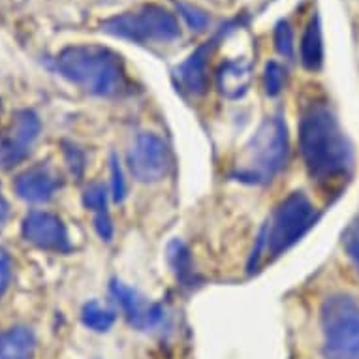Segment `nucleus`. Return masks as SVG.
<instances>
[{
    "instance_id": "412c9836",
    "label": "nucleus",
    "mask_w": 359,
    "mask_h": 359,
    "mask_svg": "<svg viewBox=\"0 0 359 359\" xmlns=\"http://www.w3.org/2000/svg\"><path fill=\"white\" fill-rule=\"evenodd\" d=\"M177 10H179L181 18L187 21V25H189L192 30L207 29V25H209V21H211L209 15H207L203 10H200V8H196V6H190V4H187V2H177Z\"/></svg>"
},
{
    "instance_id": "4be33fe9",
    "label": "nucleus",
    "mask_w": 359,
    "mask_h": 359,
    "mask_svg": "<svg viewBox=\"0 0 359 359\" xmlns=\"http://www.w3.org/2000/svg\"><path fill=\"white\" fill-rule=\"evenodd\" d=\"M111 196L115 203H123L126 198V183H124L123 168L115 154H111Z\"/></svg>"
},
{
    "instance_id": "b1692460",
    "label": "nucleus",
    "mask_w": 359,
    "mask_h": 359,
    "mask_svg": "<svg viewBox=\"0 0 359 359\" xmlns=\"http://www.w3.org/2000/svg\"><path fill=\"white\" fill-rule=\"evenodd\" d=\"M65 154H66V160H68V165H70L72 173L77 177L81 175L83 168H85V156H83L81 151H79L77 147H74V145H66Z\"/></svg>"
},
{
    "instance_id": "f3484780",
    "label": "nucleus",
    "mask_w": 359,
    "mask_h": 359,
    "mask_svg": "<svg viewBox=\"0 0 359 359\" xmlns=\"http://www.w3.org/2000/svg\"><path fill=\"white\" fill-rule=\"evenodd\" d=\"M168 259H170L171 269L175 271V277L183 288H196L200 284V278L194 271L192 256L189 248L181 241H171L168 247Z\"/></svg>"
},
{
    "instance_id": "39448f33",
    "label": "nucleus",
    "mask_w": 359,
    "mask_h": 359,
    "mask_svg": "<svg viewBox=\"0 0 359 359\" xmlns=\"http://www.w3.org/2000/svg\"><path fill=\"white\" fill-rule=\"evenodd\" d=\"M325 359H359V303L352 295H330L320 311Z\"/></svg>"
},
{
    "instance_id": "423d86ee",
    "label": "nucleus",
    "mask_w": 359,
    "mask_h": 359,
    "mask_svg": "<svg viewBox=\"0 0 359 359\" xmlns=\"http://www.w3.org/2000/svg\"><path fill=\"white\" fill-rule=\"evenodd\" d=\"M102 30L115 38L149 43V41H173L179 38L181 29L175 15L156 4H145L136 10L118 13L102 23Z\"/></svg>"
},
{
    "instance_id": "a211bd4d",
    "label": "nucleus",
    "mask_w": 359,
    "mask_h": 359,
    "mask_svg": "<svg viewBox=\"0 0 359 359\" xmlns=\"http://www.w3.org/2000/svg\"><path fill=\"white\" fill-rule=\"evenodd\" d=\"M115 320H117V314L109 309H104L98 301H88L83 305L81 322L88 330L104 333V331L111 330Z\"/></svg>"
},
{
    "instance_id": "ddd939ff",
    "label": "nucleus",
    "mask_w": 359,
    "mask_h": 359,
    "mask_svg": "<svg viewBox=\"0 0 359 359\" xmlns=\"http://www.w3.org/2000/svg\"><path fill=\"white\" fill-rule=\"evenodd\" d=\"M252 81V70L248 60H226L217 72V87L228 100H239L247 95Z\"/></svg>"
},
{
    "instance_id": "5701e85b",
    "label": "nucleus",
    "mask_w": 359,
    "mask_h": 359,
    "mask_svg": "<svg viewBox=\"0 0 359 359\" xmlns=\"http://www.w3.org/2000/svg\"><path fill=\"white\" fill-rule=\"evenodd\" d=\"M344 247H346L348 256L359 271V220L348 228L346 236H344Z\"/></svg>"
},
{
    "instance_id": "9b49d317",
    "label": "nucleus",
    "mask_w": 359,
    "mask_h": 359,
    "mask_svg": "<svg viewBox=\"0 0 359 359\" xmlns=\"http://www.w3.org/2000/svg\"><path fill=\"white\" fill-rule=\"evenodd\" d=\"M62 179L57 171L49 164H36L18 175L13 189L15 194L25 201L30 203H41L49 201L55 196V192L60 189Z\"/></svg>"
},
{
    "instance_id": "393cba45",
    "label": "nucleus",
    "mask_w": 359,
    "mask_h": 359,
    "mask_svg": "<svg viewBox=\"0 0 359 359\" xmlns=\"http://www.w3.org/2000/svg\"><path fill=\"white\" fill-rule=\"evenodd\" d=\"M10 280H12L10 264H8L4 258H0V299H2V295L6 294L8 286H10Z\"/></svg>"
},
{
    "instance_id": "2eb2a0df",
    "label": "nucleus",
    "mask_w": 359,
    "mask_h": 359,
    "mask_svg": "<svg viewBox=\"0 0 359 359\" xmlns=\"http://www.w3.org/2000/svg\"><path fill=\"white\" fill-rule=\"evenodd\" d=\"M83 205L95 212V228L96 233L104 241H111L113 222L107 211V190L102 183L88 184L83 194Z\"/></svg>"
},
{
    "instance_id": "a878e982",
    "label": "nucleus",
    "mask_w": 359,
    "mask_h": 359,
    "mask_svg": "<svg viewBox=\"0 0 359 359\" xmlns=\"http://www.w3.org/2000/svg\"><path fill=\"white\" fill-rule=\"evenodd\" d=\"M8 217H10V205H8L6 198H4L2 189H0V226L6 222Z\"/></svg>"
},
{
    "instance_id": "9d476101",
    "label": "nucleus",
    "mask_w": 359,
    "mask_h": 359,
    "mask_svg": "<svg viewBox=\"0 0 359 359\" xmlns=\"http://www.w3.org/2000/svg\"><path fill=\"white\" fill-rule=\"evenodd\" d=\"M23 237L30 245L49 252H70V237L65 222L48 211H30L23 220Z\"/></svg>"
},
{
    "instance_id": "f257e3e1",
    "label": "nucleus",
    "mask_w": 359,
    "mask_h": 359,
    "mask_svg": "<svg viewBox=\"0 0 359 359\" xmlns=\"http://www.w3.org/2000/svg\"><path fill=\"white\" fill-rule=\"evenodd\" d=\"M299 149L312 181L344 177L353 164L352 143L325 104H311L299 121Z\"/></svg>"
},
{
    "instance_id": "f03ea898",
    "label": "nucleus",
    "mask_w": 359,
    "mask_h": 359,
    "mask_svg": "<svg viewBox=\"0 0 359 359\" xmlns=\"http://www.w3.org/2000/svg\"><path fill=\"white\" fill-rule=\"evenodd\" d=\"M62 77L95 96H121L126 90L123 60L115 51L102 46H72L57 57Z\"/></svg>"
},
{
    "instance_id": "6ab92c4d",
    "label": "nucleus",
    "mask_w": 359,
    "mask_h": 359,
    "mask_svg": "<svg viewBox=\"0 0 359 359\" xmlns=\"http://www.w3.org/2000/svg\"><path fill=\"white\" fill-rule=\"evenodd\" d=\"M284 85H286V68L278 65L277 60H269L264 68L265 95L275 98L283 93Z\"/></svg>"
},
{
    "instance_id": "6e6552de",
    "label": "nucleus",
    "mask_w": 359,
    "mask_h": 359,
    "mask_svg": "<svg viewBox=\"0 0 359 359\" xmlns=\"http://www.w3.org/2000/svg\"><path fill=\"white\" fill-rule=\"evenodd\" d=\"M40 117L32 109L13 113L12 123L0 136V170H12L13 165L21 164L40 136Z\"/></svg>"
},
{
    "instance_id": "f8f14e48",
    "label": "nucleus",
    "mask_w": 359,
    "mask_h": 359,
    "mask_svg": "<svg viewBox=\"0 0 359 359\" xmlns=\"http://www.w3.org/2000/svg\"><path fill=\"white\" fill-rule=\"evenodd\" d=\"M220 34H217L205 43H201L183 65L177 68V77H179V87L190 96L205 95L207 90V74H209V57L217 48Z\"/></svg>"
},
{
    "instance_id": "7ed1b4c3",
    "label": "nucleus",
    "mask_w": 359,
    "mask_h": 359,
    "mask_svg": "<svg viewBox=\"0 0 359 359\" xmlns=\"http://www.w3.org/2000/svg\"><path fill=\"white\" fill-rule=\"evenodd\" d=\"M288 128L280 117H267L243 147L231 177L239 183L267 184L284 170L288 160Z\"/></svg>"
},
{
    "instance_id": "4468645a",
    "label": "nucleus",
    "mask_w": 359,
    "mask_h": 359,
    "mask_svg": "<svg viewBox=\"0 0 359 359\" xmlns=\"http://www.w3.org/2000/svg\"><path fill=\"white\" fill-rule=\"evenodd\" d=\"M34 350V333L25 325H15L0 333V359H32Z\"/></svg>"
},
{
    "instance_id": "dca6fc26",
    "label": "nucleus",
    "mask_w": 359,
    "mask_h": 359,
    "mask_svg": "<svg viewBox=\"0 0 359 359\" xmlns=\"http://www.w3.org/2000/svg\"><path fill=\"white\" fill-rule=\"evenodd\" d=\"M301 65L311 72H318L324 65V40H322L320 18L316 13L306 23L301 38Z\"/></svg>"
},
{
    "instance_id": "20e7f679",
    "label": "nucleus",
    "mask_w": 359,
    "mask_h": 359,
    "mask_svg": "<svg viewBox=\"0 0 359 359\" xmlns=\"http://www.w3.org/2000/svg\"><path fill=\"white\" fill-rule=\"evenodd\" d=\"M314 222H316V209L311 200L303 192H292L286 200L278 203L269 222L265 224V228L258 236V245L252 252L248 269L252 271V267L258 265L262 252L271 258L286 252L311 230Z\"/></svg>"
},
{
    "instance_id": "0eeeda50",
    "label": "nucleus",
    "mask_w": 359,
    "mask_h": 359,
    "mask_svg": "<svg viewBox=\"0 0 359 359\" xmlns=\"http://www.w3.org/2000/svg\"><path fill=\"white\" fill-rule=\"evenodd\" d=\"M128 168L137 183H158L170 173V149L160 136L142 132L128 151Z\"/></svg>"
},
{
    "instance_id": "1a4fd4ad",
    "label": "nucleus",
    "mask_w": 359,
    "mask_h": 359,
    "mask_svg": "<svg viewBox=\"0 0 359 359\" xmlns=\"http://www.w3.org/2000/svg\"><path fill=\"white\" fill-rule=\"evenodd\" d=\"M109 294L115 299V303L121 306L124 318L128 320V324L134 330H154V327H158L164 322L165 312L162 305L151 303L140 292L130 288V286H126V284L117 280V278H113L111 284H109Z\"/></svg>"
},
{
    "instance_id": "aec40b11",
    "label": "nucleus",
    "mask_w": 359,
    "mask_h": 359,
    "mask_svg": "<svg viewBox=\"0 0 359 359\" xmlns=\"http://www.w3.org/2000/svg\"><path fill=\"white\" fill-rule=\"evenodd\" d=\"M273 40H275V49L278 51V55H283L286 59L294 57V30H292V25L286 19H280L275 25Z\"/></svg>"
}]
</instances>
